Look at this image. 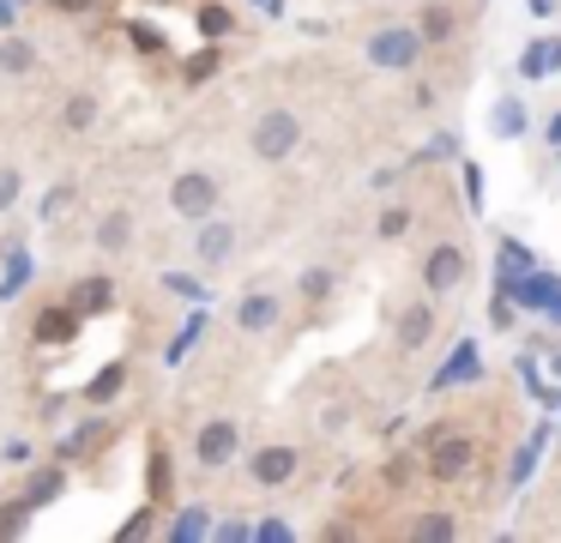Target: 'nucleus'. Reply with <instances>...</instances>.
I'll list each match as a JSON object with an SVG mask.
<instances>
[{
	"mask_svg": "<svg viewBox=\"0 0 561 543\" xmlns=\"http://www.w3.org/2000/svg\"><path fill=\"white\" fill-rule=\"evenodd\" d=\"M248 145H254L260 163H284V157L302 145V121H296L290 109H266V115L254 121V133H248Z\"/></svg>",
	"mask_w": 561,
	"mask_h": 543,
	"instance_id": "1",
	"label": "nucleus"
},
{
	"mask_svg": "<svg viewBox=\"0 0 561 543\" xmlns=\"http://www.w3.org/2000/svg\"><path fill=\"white\" fill-rule=\"evenodd\" d=\"M170 205L187 224H206V217L218 212V176H211V169H182V176L170 181Z\"/></svg>",
	"mask_w": 561,
	"mask_h": 543,
	"instance_id": "2",
	"label": "nucleus"
},
{
	"mask_svg": "<svg viewBox=\"0 0 561 543\" xmlns=\"http://www.w3.org/2000/svg\"><path fill=\"white\" fill-rule=\"evenodd\" d=\"M416 55H423V31H404V24H392V31H375L368 36V60L387 72H411Z\"/></svg>",
	"mask_w": 561,
	"mask_h": 543,
	"instance_id": "3",
	"label": "nucleus"
},
{
	"mask_svg": "<svg viewBox=\"0 0 561 543\" xmlns=\"http://www.w3.org/2000/svg\"><path fill=\"white\" fill-rule=\"evenodd\" d=\"M471 278V260H465V248H453V241H435L423 260V290L428 296H453V290Z\"/></svg>",
	"mask_w": 561,
	"mask_h": 543,
	"instance_id": "4",
	"label": "nucleus"
},
{
	"mask_svg": "<svg viewBox=\"0 0 561 543\" xmlns=\"http://www.w3.org/2000/svg\"><path fill=\"white\" fill-rule=\"evenodd\" d=\"M236 453H242V429H236L230 417L206 422V429L194 434V459H199V465H206V471H224V465H230Z\"/></svg>",
	"mask_w": 561,
	"mask_h": 543,
	"instance_id": "5",
	"label": "nucleus"
},
{
	"mask_svg": "<svg viewBox=\"0 0 561 543\" xmlns=\"http://www.w3.org/2000/svg\"><path fill=\"white\" fill-rule=\"evenodd\" d=\"M248 471H254L260 489H284V483L302 471V453H296V446H284V441H272V446H260V453L248 459Z\"/></svg>",
	"mask_w": 561,
	"mask_h": 543,
	"instance_id": "6",
	"label": "nucleus"
},
{
	"mask_svg": "<svg viewBox=\"0 0 561 543\" xmlns=\"http://www.w3.org/2000/svg\"><path fill=\"white\" fill-rule=\"evenodd\" d=\"M428 332H435V308H428V302H404L399 320H392V338H399V350H423Z\"/></svg>",
	"mask_w": 561,
	"mask_h": 543,
	"instance_id": "7",
	"label": "nucleus"
},
{
	"mask_svg": "<svg viewBox=\"0 0 561 543\" xmlns=\"http://www.w3.org/2000/svg\"><path fill=\"white\" fill-rule=\"evenodd\" d=\"M194 253H199V265H224V260H230V253H236V224H230V217H206V224H199Z\"/></svg>",
	"mask_w": 561,
	"mask_h": 543,
	"instance_id": "8",
	"label": "nucleus"
},
{
	"mask_svg": "<svg viewBox=\"0 0 561 543\" xmlns=\"http://www.w3.org/2000/svg\"><path fill=\"white\" fill-rule=\"evenodd\" d=\"M477 459V441H465V434H453V441H435V453H428V471L435 477H465Z\"/></svg>",
	"mask_w": 561,
	"mask_h": 543,
	"instance_id": "9",
	"label": "nucleus"
},
{
	"mask_svg": "<svg viewBox=\"0 0 561 543\" xmlns=\"http://www.w3.org/2000/svg\"><path fill=\"white\" fill-rule=\"evenodd\" d=\"M236 326H242V332H272V326H278V296H266V290L242 296L236 302Z\"/></svg>",
	"mask_w": 561,
	"mask_h": 543,
	"instance_id": "10",
	"label": "nucleus"
},
{
	"mask_svg": "<svg viewBox=\"0 0 561 543\" xmlns=\"http://www.w3.org/2000/svg\"><path fill=\"white\" fill-rule=\"evenodd\" d=\"M79 332V308L67 302V308H43L37 314V344H67V338Z\"/></svg>",
	"mask_w": 561,
	"mask_h": 543,
	"instance_id": "11",
	"label": "nucleus"
},
{
	"mask_svg": "<svg viewBox=\"0 0 561 543\" xmlns=\"http://www.w3.org/2000/svg\"><path fill=\"white\" fill-rule=\"evenodd\" d=\"M0 72H7V79H31V72H37V48H31L25 36H7V43H0Z\"/></svg>",
	"mask_w": 561,
	"mask_h": 543,
	"instance_id": "12",
	"label": "nucleus"
},
{
	"mask_svg": "<svg viewBox=\"0 0 561 543\" xmlns=\"http://www.w3.org/2000/svg\"><path fill=\"white\" fill-rule=\"evenodd\" d=\"M73 308H79V314L115 308V284H110V278H79V284H73Z\"/></svg>",
	"mask_w": 561,
	"mask_h": 543,
	"instance_id": "13",
	"label": "nucleus"
},
{
	"mask_svg": "<svg viewBox=\"0 0 561 543\" xmlns=\"http://www.w3.org/2000/svg\"><path fill=\"white\" fill-rule=\"evenodd\" d=\"M61 127H67V133L98 127V97H91V91H73V97H67V103H61Z\"/></svg>",
	"mask_w": 561,
	"mask_h": 543,
	"instance_id": "14",
	"label": "nucleus"
},
{
	"mask_svg": "<svg viewBox=\"0 0 561 543\" xmlns=\"http://www.w3.org/2000/svg\"><path fill=\"white\" fill-rule=\"evenodd\" d=\"M127 241H134V217H127V212H103V224H98V248H103V253H122Z\"/></svg>",
	"mask_w": 561,
	"mask_h": 543,
	"instance_id": "15",
	"label": "nucleus"
},
{
	"mask_svg": "<svg viewBox=\"0 0 561 543\" xmlns=\"http://www.w3.org/2000/svg\"><path fill=\"white\" fill-rule=\"evenodd\" d=\"M416 31H423V43H447L453 36V7H423V19H416Z\"/></svg>",
	"mask_w": 561,
	"mask_h": 543,
	"instance_id": "16",
	"label": "nucleus"
},
{
	"mask_svg": "<svg viewBox=\"0 0 561 543\" xmlns=\"http://www.w3.org/2000/svg\"><path fill=\"white\" fill-rule=\"evenodd\" d=\"M230 7H218V0H211V7H199V36H211V43H218V36H230Z\"/></svg>",
	"mask_w": 561,
	"mask_h": 543,
	"instance_id": "17",
	"label": "nucleus"
},
{
	"mask_svg": "<svg viewBox=\"0 0 561 543\" xmlns=\"http://www.w3.org/2000/svg\"><path fill=\"white\" fill-rule=\"evenodd\" d=\"M122 381H127V369L115 362V369H103L98 381H91V393H85V398H91V405H110V398L122 393Z\"/></svg>",
	"mask_w": 561,
	"mask_h": 543,
	"instance_id": "18",
	"label": "nucleus"
},
{
	"mask_svg": "<svg viewBox=\"0 0 561 543\" xmlns=\"http://www.w3.org/2000/svg\"><path fill=\"white\" fill-rule=\"evenodd\" d=\"M55 495H61V471H43V477H31L25 501H31V507H43V501H55Z\"/></svg>",
	"mask_w": 561,
	"mask_h": 543,
	"instance_id": "19",
	"label": "nucleus"
},
{
	"mask_svg": "<svg viewBox=\"0 0 561 543\" xmlns=\"http://www.w3.org/2000/svg\"><path fill=\"white\" fill-rule=\"evenodd\" d=\"M19 193H25V176H19L13 163H0V212H13Z\"/></svg>",
	"mask_w": 561,
	"mask_h": 543,
	"instance_id": "20",
	"label": "nucleus"
},
{
	"mask_svg": "<svg viewBox=\"0 0 561 543\" xmlns=\"http://www.w3.org/2000/svg\"><path fill=\"white\" fill-rule=\"evenodd\" d=\"M380 236H387V241H399L404 236V229H411V212H404V205H387V212H380Z\"/></svg>",
	"mask_w": 561,
	"mask_h": 543,
	"instance_id": "21",
	"label": "nucleus"
},
{
	"mask_svg": "<svg viewBox=\"0 0 561 543\" xmlns=\"http://www.w3.org/2000/svg\"><path fill=\"white\" fill-rule=\"evenodd\" d=\"M98 441H103V422H85V429H79L73 441L61 446V459H79V453H91V446H98Z\"/></svg>",
	"mask_w": 561,
	"mask_h": 543,
	"instance_id": "22",
	"label": "nucleus"
},
{
	"mask_svg": "<svg viewBox=\"0 0 561 543\" xmlns=\"http://www.w3.org/2000/svg\"><path fill=\"white\" fill-rule=\"evenodd\" d=\"M556 60H561L556 48H525V72H531V79H543V72L556 67Z\"/></svg>",
	"mask_w": 561,
	"mask_h": 543,
	"instance_id": "23",
	"label": "nucleus"
},
{
	"mask_svg": "<svg viewBox=\"0 0 561 543\" xmlns=\"http://www.w3.org/2000/svg\"><path fill=\"white\" fill-rule=\"evenodd\" d=\"M411 531H416V538H453V519L447 513H428V519H416Z\"/></svg>",
	"mask_w": 561,
	"mask_h": 543,
	"instance_id": "24",
	"label": "nucleus"
},
{
	"mask_svg": "<svg viewBox=\"0 0 561 543\" xmlns=\"http://www.w3.org/2000/svg\"><path fill=\"white\" fill-rule=\"evenodd\" d=\"M25 513H31V501H7V513H0V538H13V531L25 525Z\"/></svg>",
	"mask_w": 561,
	"mask_h": 543,
	"instance_id": "25",
	"label": "nucleus"
},
{
	"mask_svg": "<svg viewBox=\"0 0 561 543\" xmlns=\"http://www.w3.org/2000/svg\"><path fill=\"white\" fill-rule=\"evenodd\" d=\"M211 72H218V55H211V48H206V55H194V60H187V79H211Z\"/></svg>",
	"mask_w": 561,
	"mask_h": 543,
	"instance_id": "26",
	"label": "nucleus"
},
{
	"mask_svg": "<svg viewBox=\"0 0 561 543\" xmlns=\"http://www.w3.org/2000/svg\"><path fill=\"white\" fill-rule=\"evenodd\" d=\"M151 489H170V465H163V446H158V453H151Z\"/></svg>",
	"mask_w": 561,
	"mask_h": 543,
	"instance_id": "27",
	"label": "nucleus"
},
{
	"mask_svg": "<svg viewBox=\"0 0 561 543\" xmlns=\"http://www.w3.org/2000/svg\"><path fill=\"white\" fill-rule=\"evenodd\" d=\"M67 200H73V188H55L49 200H43V217H61V212H67Z\"/></svg>",
	"mask_w": 561,
	"mask_h": 543,
	"instance_id": "28",
	"label": "nucleus"
},
{
	"mask_svg": "<svg viewBox=\"0 0 561 543\" xmlns=\"http://www.w3.org/2000/svg\"><path fill=\"white\" fill-rule=\"evenodd\" d=\"M327 290H332L327 272H308V278H302V296H327Z\"/></svg>",
	"mask_w": 561,
	"mask_h": 543,
	"instance_id": "29",
	"label": "nucleus"
},
{
	"mask_svg": "<svg viewBox=\"0 0 561 543\" xmlns=\"http://www.w3.org/2000/svg\"><path fill=\"white\" fill-rule=\"evenodd\" d=\"M495 127H501V133H519V109L501 103V121H495Z\"/></svg>",
	"mask_w": 561,
	"mask_h": 543,
	"instance_id": "30",
	"label": "nucleus"
},
{
	"mask_svg": "<svg viewBox=\"0 0 561 543\" xmlns=\"http://www.w3.org/2000/svg\"><path fill=\"white\" fill-rule=\"evenodd\" d=\"M55 7H61V12H91L98 0H55Z\"/></svg>",
	"mask_w": 561,
	"mask_h": 543,
	"instance_id": "31",
	"label": "nucleus"
}]
</instances>
